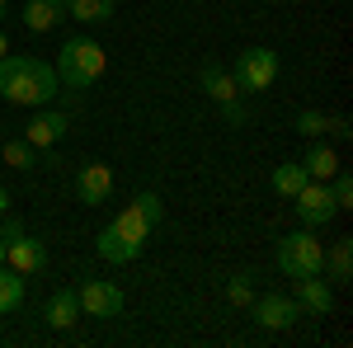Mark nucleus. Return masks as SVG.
<instances>
[{"label": "nucleus", "instance_id": "nucleus-18", "mask_svg": "<svg viewBox=\"0 0 353 348\" xmlns=\"http://www.w3.org/2000/svg\"><path fill=\"white\" fill-rule=\"evenodd\" d=\"M321 273H330L334 287H349V283H353V245L349 240H334V249L325 254V268H321Z\"/></svg>", "mask_w": 353, "mask_h": 348}, {"label": "nucleus", "instance_id": "nucleus-22", "mask_svg": "<svg viewBox=\"0 0 353 348\" xmlns=\"http://www.w3.org/2000/svg\"><path fill=\"white\" fill-rule=\"evenodd\" d=\"M325 184H330V198H334V207H339V212H349V207H353V179H349V170L339 165V170L330 174Z\"/></svg>", "mask_w": 353, "mask_h": 348}, {"label": "nucleus", "instance_id": "nucleus-8", "mask_svg": "<svg viewBox=\"0 0 353 348\" xmlns=\"http://www.w3.org/2000/svg\"><path fill=\"white\" fill-rule=\"evenodd\" d=\"M250 316H254L259 329H288V325H297L301 306L283 292H269V296H254V301H250Z\"/></svg>", "mask_w": 353, "mask_h": 348}, {"label": "nucleus", "instance_id": "nucleus-13", "mask_svg": "<svg viewBox=\"0 0 353 348\" xmlns=\"http://www.w3.org/2000/svg\"><path fill=\"white\" fill-rule=\"evenodd\" d=\"M43 320L52 325V329H76L81 325V296H76V287H61V292H52V301H48V316Z\"/></svg>", "mask_w": 353, "mask_h": 348}, {"label": "nucleus", "instance_id": "nucleus-3", "mask_svg": "<svg viewBox=\"0 0 353 348\" xmlns=\"http://www.w3.org/2000/svg\"><path fill=\"white\" fill-rule=\"evenodd\" d=\"M52 71L66 90H90V85H99V76L109 71V52L94 38H66Z\"/></svg>", "mask_w": 353, "mask_h": 348}, {"label": "nucleus", "instance_id": "nucleus-29", "mask_svg": "<svg viewBox=\"0 0 353 348\" xmlns=\"http://www.w3.org/2000/svg\"><path fill=\"white\" fill-rule=\"evenodd\" d=\"M5 52H10V38H5V33H0V57H5Z\"/></svg>", "mask_w": 353, "mask_h": 348}, {"label": "nucleus", "instance_id": "nucleus-24", "mask_svg": "<svg viewBox=\"0 0 353 348\" xmlns=\"http://www.w3.org/2000/svg\"><path fill=\"white\" fill-rule=\"evenodd\" d=\"M226 301H231V306H250V301H254V287H250L245 273H236V278L226 283Z\"/></svg>", "mask_w": 353, "mask_h": 348}, {"label": "nucleus", "instance_id": "nucleus-9", "mask_svg": "<svg viewBox=\"0 0 353 348\" xmlns=\"http://www.w3.org/2000/svg\"><path fill=\"white\" fill-rule=\"evenodd\" d=\"M109 193H113V165L90 161L81 174H76V198H81L85 207H99V203H109Z\"/></svg>", "mask_w": 353, "mask_h": 348}, {"label": "nucleus", "instance_id": "nucleus-19", "mask_svg": "<svg viewBox=\"0 0 353 348\" xmlns=\"http://www.w3.org/2000/svg\"><path fill=\"white\" fill-rule=\"evenodd\" d=\"M113 10H118V0H66V14L76 24H109Z\"/></svg>", "mask_w": 353, "mask_h": 348}, {"label": "nucleus", "instance_id": "nucleus-26", "mask_svg": "<svg viewBox=\"0 0 353 348\" xmlns=\"http://www.w3.org/2000/svg\"><path fill=\"white\" fill-rule=\"evenodd\" d=\"M14 236H24V221H14V216L5 212L0 216V240H14Z\"/></svg>", "mask_w": 353, "mask_h": 348}, {"label": "nucleus", "instance_id": "nucleus-25", "mask_svg": "<svg viewBox=\"0 0 353 348\" xmlns=\"http://www.w3.org/2000/svg\"><path fill=\"white\" fill-rule=\"evenodd\" d=\"M217 108H221V118H226L231 127H245V123H250V108L241 104V94H236V99H226V104H217Z\"/></svg>", "mask_w": 353, "mask_h": 348}, {"label": "nucleus", "instance_id": "nucleus-23", "mask_svg": "<svg viewBox=\"0 0 353 348\" xmlns=\"http://www.w3.org/2000/svg\"><path fill=\"white\" fill-rule=\"evenodd\" d=\"M325 127H330L325 113H316V108L297 113V132H301V136H311V141H316V136H325Z\"/></svg>", "mask_w": 353, "mask_h": 348}, {"label": "nucleus", "instance_id": "nucleus-7", "mask_svg": "<svg viewBox=\"0 0 353 348\" xmlns=\"http://www.w3.org/2000/svg\"><path fill=\"white\" fill-rule=\"evenodd\" d=\"M76 296H81V316H99V320L123 316V292L113 283H104V278H85L76 287Z\"/></svg>", "mask_w": 353, "mask_h": 348}, {"label": "nucleus", "instance_id": "nucleus-12", "mask_svg": "<svg viewBox=\"0 0 353 348\" xmlns=\"http://www.w3.org/2000/svg\"><path fill=\"white\" fill-rule=\"evenodd\" d=\"M61 136H66V113H52V108H38L33 123L24 127V141H28V146H38V151L52 146V141H61Z\"/></svg>", "mask_w": 353, "mask_h": 348}, {"label": "nucleus", "instance_id": "nucleus-4", "mask_svg": "<svg viewBox=\"0 0 353 348\" xmlns=\"http://www.w3.org/2000/svg\"><path fill=\"white\" fill-rule=\"evenodd\" d=\"M278 268H283L288 278H311V273L325 268V245L316 240L311 226H297V231H288V236L278 240Z\"/></svg>", "mask_w": 353, "mask_h": 348}, {"label": "nucleus", "instance_id": "nucleus-10", "mask_svg": "<svg viewBox=\"0 0 353 348\" xmlns=\"http://www.w3.org/2000/svg\"><path fill=\"white\" fill-rule=\"evenodd\" d=\"M5 264L14 268V273H43L48 268V245L43 240H33V236H14V240H5Z\"/></svg>", "mask_w": 353, "mask_h": 348}, {"label": "nucleus", "instance_id": "nucleus-30", "mask_svg": "<svg viewBox=\"0 0 353 348\" xmlns=\"http://www.w3.org/2000/svg\"><path fill=\"white\" fill-rule=\"evenodd\" d=\"M0 264H5V240H0Z\"/></svg>", "mask_w": 353, "mask_h": 348}, {"label": "nucleus", "instance_id": "nucleus-6", "mask_svg": "<svg viewBox=\"0 0 353 348\" xmlns=\"http://www.w3.org/2000/svg\"><path fill=\"white\" fill-rule=\"evenodd\" d=\"M292 207H297V221L311 226V231H321V226H330L339 216L334 198H330V184H321V179H311V184L301 188L297 198H292Z\"/></svg>", "mask_w": 353, "mask_h": 348}, {"label": "nucleus", "instance_id": "nucleus-11", "mask_svg": "<svg viewBox=\"0 0 353 348\" xmlns=\"http://www.w3.org/2000/svg\"><path fill=\"white\" fill-rule=\"evenodd\" d=\"M292 301H297L301 311H311V316H330V311H334V287H330L321 273L292 278Z\"/></svg>", "mask_w": 353, "mask_h": 348}, {"label": "nucleus", "instance_id": "nucleus-1", "mask_svg": "<svg viewBox=\"0 0 353 348\" xmlns=\"http://www.w3.org/2000/svg\"><path fill=\"white\" fill-rule=\"evenodd\" d=\"M161 221H165L161 193H137L132 207H123V212L99 231V240H94L99 245V259H104V264H132L137 254L146 249L151 231H156Z\"/></svg>", "mask_w": 353, "mask_h": 348}, {"label": "nucleus", "instance_id": "nucleus-27", "mask_svg": "<svg viewBox=\"0 0 353 348\" xmlns=\"http://www.w3.org/2000/svg\"><path fill=\"white\" fill-rule=\"evenodd\" d=\"M349 118H330V127H325V136H334V141H349Z\"/></svg>", "mask_w": 353, "mask_h": 348}, {"label": "nucleus", "instance_id": "nucleus-31", "mask_svg": "<svg viewBox=\"0 0 353 348\" xmlns=\"http://www.w3.org/2000/svg\"><path fill=\"white\" fill-rule=\"evenodd\" d=\"M0 19H5V0H0Z\"/></svg>", "mask_w": 353, "mask_h": 348}, {"label": "nucleus", "instance_id": "nucleus-2", "mask_svg": "<svg viewBox=\"0 0 353 348\" xmlns=\"http://www.w3.org/2000/svg\"><path fill=\"white\" fill-rule=\"evenodd\" d=\"M57 71L38 57H0V99L5 104H19V108H43L57 99Z\"/></svg>", "mask_w": 353, "mask_h": 348}, {"label": "nucleus", "instance_id": "nucleus-21", "mask_svg": "<svg viewBox=\"0 0 353 348\" xmlns=\"http://www.w3.org/2000/svg\"><path fill=\"white\" fill-rule=\"evenodd\" d=\"M5 161L14 165V170H33L38 165V146H28L24 136H10L5 141Z\"/></svg>", "mask_w": 353, "mask_h": 348}, {"label": "nucleus", "instance_id": "nucleus-17", "mask_svg": "<svg viewBox=\"0 0 353 348\" xmlns=\"http://www.w3.org/2000/svg\"><path fill=\"white\" fill-rule=\"evenodd\" d=\"M301 165H306V174H311V179H321V184H325L330 174L339 170V151H334V146H325V136H316Z\"/></svg>", "mask_w": 353, "mask_h": 348}, {"label": "nucleus", "instance_id": "nucleus-5", "mask_svg": "<svg viewBox=\"0 0 353 348\" xmlns=\"http://www.w3.org/2000/svg\"><path fill=\"white\" fill-rule=\"evenodd\" d=\"M231 81L241 94H259L278 81V52L273 48H245L236 61H231Z\"/></svg>", "mask_w": 353, "mask_h": 348}, {"label": "nucleus", "instance_id": "nucleus-16", "mask_svg": "<svg viewBox=\"0 0 353 348\" xmlns=\"http://www.w3.org/2000/svg\"><path fill=\"white\" fill-rule=\"evenodd\" d=\"M269 184H273V193H278V198H288V203H292L301 188L311 184V174H306V165H301V161H288V165H278V170H273Z\"/></svg>", "mask_w": 353, "mask_h": 348}, {"label": "nucleus", "instance_id": "nucleus-14", "mask_svg": "<svg viewBox=\"0 0 353 348\" xmlns=\"http://www.w3.org/2000/svg\"><path fill=\"white\" fill-rule=\"evenodd\" d=\"M66 14V0H24V28L28 33H48L61 24Z\"/></svg>", "mask_w": 353, "mask_h": 348}, {"label": "nucleus", "instance_id": "nucleus-20", "mask_svg": "<svg viewBox=\"0 0 353 348\" xmlns=\"http://www.w3.org/2000/svg\"><path fill=\"white\" fill-rule=\"evenodd\" d=\"M19 306H24V273L0 264V316H14Z\"/></svg>", "mask_w": 353, "mask_h": 348}, {"label": "nucleus", "instance_id": "nucleus-15", "mask_svg": "<svg viewBox=\"0 0 353 348\" xmlns=\"http://www.w3.org/2000/svg\"><path fill=\"white\" fill-rule=\"evenodd\" d=\"M198 81H203V90H208V99H212V104H226V99H236V94H241L236 81H231V71H226L221 61H208V66L198 71Z\"/></svg>", "mask_w": 353, "mask_h": 348}, {"label": "nucleus", "instance_id": "nucleus-28", "mask_svg": "<svg viewBox=\"0 0 353 348\" xmlns=\"http://www.w3.org/2000/svg\"><path fill=\"white\" fill-rule=\"evenodd\" d=\"M10 212V193H5V184H0V216Z\"/></svg>", "mask_w": 353, "mask_h": 348}]
</instances>
